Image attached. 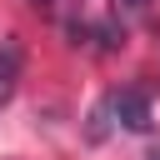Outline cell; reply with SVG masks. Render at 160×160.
<instances>
[{"mask_svg":"<svg viewBox=\"0 0 160 160\" xmlns=\"http://www.w3.org/2000/svg\"><path fill=\"white\" fill-rule=\"evenodd\" d=\"M150 0H115V15H145Z\"/></svg>","mask_w":160,"mask_h":160,"instance_id":"3957f363","label":"cell"},{"mask_svg":"<svg viewBox=\"0 0 160 160\" xmlns=\"http://www.w3.org/2000/svg\"><path fill=\"white\" fill-rule=\"evenodd\" d=\"M15 85H20V45L0 40V105H10Z\"/></svg>","mask_w":160,"mask_h":160,"instance_id":"7a4b0ae2","label":"cell"},{"mask_svg":"<svg viewBox=\"0 0 160 160\" xmlns=\"http://www.w3.org/2000/svg\"><path fill=\"white\" fill-rule=\"evenodd\" d=\"M145 160H160V145H150V150H145Z\"/></svg>","mask_w":160,"mask_h":160,"instance_id":"5b68a950","label":"cell"},{"mask_svg":"<svg viewBox=\"0 0 160 160\" xmlns=\"http://www.w3.org/2000/svg\"><path fill=\"white\" fill-rule=\"evenodd\" d=\"M105 105H110V115H115L120 130H150V95H145V85H125Z\"/></svg>","mask_w":160,"mask_h":160,"instance_id":"6da1fadb","label":"cell"},{"mask_svg":"<svg viewBox=\"0 0 160 160\" xmlns=\"http://www.w3.org/2000/svg\"><path fill=\"white\" fill-rule=\"evenodd\" d=\"M30 5H35V10H55L60 0H30Z\"/></svg>","mask_w":160,"mask_h":160,"instance_id":"277c9868","label":"cell"}]
</instances>
